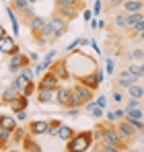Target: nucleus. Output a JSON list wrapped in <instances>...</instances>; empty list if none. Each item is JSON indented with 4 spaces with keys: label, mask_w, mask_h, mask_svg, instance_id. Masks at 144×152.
I'll return each instance as SVG.
<instances>
[{
    "label": "nucleus",
    "mask_w": 144,
    "mask_h": 152,
    "mask_svg": "<svg viewBox=\"0 0 144 152\" xmlns=\"http://www.w3.org/2000/svg\"><path fill=\"white\" fill-rule=\"evenodd\" d=\"M35 91H37V84H35V80H31V82H25V88H23V95H25V97H31Z\"/></svg>",
    "instance_id": "36"
},
{
    "label": "nucleus",
    "mask_w": 144,
    "mask_h": 152,
    "mask_svg": "<svg viewBox=\"0 0 144 152\" xmlns=\"http://www.w3.org/2000/svg\"><path fill=\"white\" fill-rule=\"evenodd\" d=\"M15 117H17L19 121H23L25 117H27V109H23V111H17V113H15Z\"/></svg>",
    "instance_id": "40"
},
{
    "label": "nucleus",
    "mask_w": 144,
    "mask_h": 152,
    "mask_svg": "<svg viewBox=\"0 0 144 152\" xmlns=\"http://www.w3.org/2000/svg\"><path fill=\"white\" fill-rule=\"evenodd\" d=\"M118 129H120L121 138H123L128 144H134V142H136V140L142 136V134H140L136 127L132 126V121H130L128 117H123V119H120V121H118Z\"/></svg>",
    "instance_id": "5"
},
{
    "label": "nucleus",
    "mask_w": 144,
    "mask_h": 152,
    "mask_svg": "<svg viewBox=\"0 0 144 152\" xmlns=\"http://www.w3.org/2000/svg\"><path fill=\"white\" fill-rule=\"evenodd\" d=\"M56 6H80V8H84V0H56Z\"/></svg>",
    "instance_id": "32"
},
{
    "label": "nucleus",
    "mask_w": 144,
    "mask_h": 152,
    "mask_svg": "<svg viewBox=\"0 0 144 152\" xmlns=\"http://www.w3.org/2000/svg\"><path fill=\"white\" fill-rule=\"evenodd\" d=\"M19 95H21V93H19V91H17L12 84H10V86H6V88L2 91V95H0V99H2V105H10V101H12V99H17Z\"/></svg>",
    "instance_id": "22"
},
{
    "label": "nucleus",
    "mask_w": 144,
    "mask_h": 152,
    "mask_svg": "<svg viewBox=\"0 0 144 152\" xmlns=\"http://www.w3.org/2000/svg\"><path fill=\"white\" fill-rule=\"evenodd\" d=\"M25 134H27V127H17V129L12 132V144H21Z\"/></svg>",
    "instance_id": "33"
},
{
    "label": "nucleus",
    "mask_w": 144,
    "mask_h": 152,
    "mask_svg": "<svg viewBox=\"0 0 144 152\" xmlns=\"http://www.w3.org/2000/svg\"><path fill=\"white\" fill-rule=\"evenodd\" d=\"M10 144H12V132L0 126V150H8Z\"/></svg>",
    "instance_id": "21"
},
{
    "label": "nucleus",
    "mask_w": 144,
    "mask_h": 152,
    "mask_svg": "<svg viewBox=\"0 0 144 152\" xmlns=\"http://www.w3.org/2000/svg\"><path fill=\"white\" fill-rule=\"evenodd\" d=\"M72 91H74V101H76V107H78V109H80V107H84L89 101H93V99H95V91H93L91 86L82 84L80 80H76V84L72 86Z\"/></svg>",
    "instance_id": "4"
},
{
    "label": "nucleus",
    "mask_w": 144,
    "mask_h": 152,
    "mask_svg": "<svg viewBox=\"0 0 144 152\" xmlns=\"http://www.w3.org/2000/svg\"><path fill=\"white\" fill-rule=\"evenodd\" d=\"M27 105H29V97H25L23 93H21L17 99H12V101H10V105H8V107H10V109L17 113V111H23V109H27Z\"/></svg>",
    "instance_id": "23"
},
{
    "label": "nucleus",
    "mask_w": 144,
    "mask_h": 152,
    "mask_svg": "<svg viewBox=\"0 0 144 152\" xmlns=\"http://www.w3.org/2000/svg\"><path fill=\"white\" fill-rule=\"evenodd\" d=\"M74 134H76V132H74L70 126H66V124H62V126H60V129H58V138H60L62 142L72 140V136H74Z\"/></svg>",
    "instance_id": "25"
},
{
    "label": "nucleus",
    "mask_w": 144,
    "mask_h": 152,
    "mask_svg": "<svg viewBox=\"0 0 144 152\" xmlns=\"http://www.w3.org/2000/svg\"><path fill=\"white\" fill-rule=\"evenodd\" d=\"M82 10H84V8H80V6H56V8H54V12H56V15L64 17V19H66V21H70V23L76 19V17H80V15H82Z\"/></svg>",
    "instance_id": "14"
},
{
    "label": "nucleus",
    "mask_w": 144,
    "mask_h": 152,
    "mask_svg": "<svg viewBox=\"0 0 144 152\" xmlns=\"http://www.w3.org/2000/svg\"><path fill=\"white\" fill-rule=\"evenodd\" d=\"M49 70L58 76L60 80H68V78L72 76L70 74V68H68V60H56V62H51Z\"/></svg>",
    "instance_id": "12"
},
{
    "label": "nucleus",
    "mask_w": 144,
    "mask_h": 152,
    "mask_svg": "<svg viewBox=\"0 0 144 152\" xmlns=\"http://www.w3.org/2000/svg\"><path fill=\"white\" fill-rule=\"evenodd\" d=\"M64 121L62 119H58V117H54V119H49V127H48V136H58V129L62 126Z\"/></svg>",
    "instance_id": "31"
},
{
    "label": "nucleus",
    "mask_w": 144,
    "mask_h": 152,
    "mask_svg": "<svg viewBox=\"0 0 144 152\" xmlns=\"http://www.w3.org/2000/svg\"><path fill=\"white\" fill-rule=\"evenodd\" d=\"M84 109H87V113H89L91 117H95V119H105V109H103L95 99L87 103V105H84Z\"/></svg>",
    "instance_id": "19"
},
{
    "label": "nucleus",
    "mask_w": 144,
    "mask_h": 152,
    "mask_svg": "<svg viewBox=\"0 0 144 152\" xmlns=\"http://www.w3.org/2000/svg\"><path fill=\"white\" fill-rule=\"evenodd\" d=\"M91 144H95V134H93V129L76 132V134L72 136V140L66 142L64 150L66 152H82V150H89Z\"/></svg>",
    "instance_id": "2"
},
{
    "label": "nucleus",
    "mask_w": 144,
    "mask_h": 152,
    "mask_svg": "<svg viewBox=\"0 0 144 152\" xmlns=\"http://www.w3.org/2000/svg\"><path fill=\"white\" fill-rule=\"evenodd\" d=\"M82 17H84V21H91V10H82Z\"/></svg>",
    "instance_id": "43"
},
{
    "label": "nucleus",
    "mask_w": 144,
    "mask_h": 152,
    "mask_svg": "<svg viewBox=\"0 0 144 152\" xmlns=\"http://www.w3.org/2000/svg\"><path fill=\"white\" fill-rule=\"evenodd\" d=\"M93 134H95V142L97 144H111V146H115L120 152H123V150L130 148V144L121 138L120 129H118V121L99 119L97 126L93 127Z\"/></svg>",
    "instance_id": "1"
},
{
    "label": "nucleus",
    "mask_w": 144,
    "mask_h": 152,
    "mask_svg": "<svg viewBox=\"0 0 144 152\" xmlns=\"http://www.w3.org/2000/svg\"><path fill=\"white\" fill-rule=\"evenodd\" d=\"M109 29L111 31H115V29H120V31H126L128 29V12H111V19H109Z\"/></svg>",
    "instance_id": "15"
},
{
    "label": "nucleus",
    "mask_w": 144,
    "mask_h": 152,
    "mask_svg": "<svg viewBox=\"0 0 144 152\" xmlns=\"http://www.w3.org/2000/svg\"><path fill=\"white\" fill-rule=\"evenodd\" d=\"M144 19V10H138V12H128V27L138 25Z\"/></svg>",
    "instance_id": "29"
},
{
    "label": "nucleus",
    "mask_w": 144,
    "mask_h": 152,
    "mask_svg": "<svg viewBox=\"0 0 144 152\" xmlns=\"http://www.w3.org/2000/svg\"><path fill=\"white\" fill-rule=\"evenodd\" d=\"M19 76H21V78H23L25 82H31V80H35V72H33V70H31V66H25L23 70H21V72H19Z\"/></svg>",
    "instance_id": "34"
},
{
    "label": "nucleus",
    "mask_w": 144,
    "mask_h": 152,
    "mask_svg": "<svg viewBox=\"0 0 144 152\" xmlns=\"http://www.w3.org/2000/svg\"><path fill=\"white\" fill-rule=\"evenodd\" d=\"M136 82H140V78L138 76H134L128 68H123L121 72H118V74L113 76V88H130L132 84H136Z\"/></svg>",
    "instance_id": "9"
},
{
    "label": "nucleus",
    "mask_w": 144,
    "mask_h": 152,
    "mask_svg": "<svg viewBox=\"0 0 144 152\" xmlns=\"http://www.w3.org/2000/svg\"><path fill=\"white\" fill-rule=\"evenodd\" d=\"M126 117V107L123 109H113V111H107L105 113V119H109V121H120V119H123Z\"/></svg>",
    "instance_id": "27"
},
{
    "label": "nucleus",
    "mask_w": 144,
    "mask_h": 152,
    "mask_svg": "<svg viewBox=\"0 0 144 152\" xmlns=\"http://www.w3.org/2000/svg\"><path fill=\"white\" fill-rule=\"evenodd\" d=\"M46 25H48V19L37 17V15H35V17L27 23L29 31H31V39H33L37 45H41V39H43V29H46Z\"/></svg>",
    "instance_id": "6"
},
{
    "label": "nucleus",
    "mask_w": 144,
    "mask_h": 152,
    "mask_svg": "<svg viewBox=\"0 0 144 152\" xmlns=\"http://www.w3.org/2000/svg\"><path fill=\"white\" fill-rule=\"evenodd\" d=\"M56 103H58L62 109H66V111L72 109V107H76L72 86H60V88H58V93H56Z\"/></svg>",
    "instance_id": "8"
},
{
    "label": "nucleus",
    "mask_w": 144,
    "mask_h": 152,
    "mask_svg": "<svg viewBox=\"0 0 144 152\" xmlns=\"http://www.w3.org/2000/svg\"><path fill=\"white\" fill-rule=\"evenodd\" d=\"M111 101L115 103V105H120L123 101V93H121V88H115L113 93H111Z\"/></svg>",
    "instance_id": "37"
},
{
    "label": "nucleus",
    "mask_w": 144,
    "mask_h": 152,
    "mask_svg": "<svg viewBox=\"0 0 144 152\" xmlns=\"http://www.w3.org/2000/svg\"><path fill=\"white\" fill-rule=\"evenodd\" d=\"M29 2H31V4H35V2H37V0H29Z\"/></svg>",
    "instance_id": "45"
},
{
    "label": "nucleus",
    "mask_w": 144,
    "mask_h": 152,
    "mask_svg": "<svg viewBox=\"0 0 144 152\" xmlns=\"http://www.w3.org/2000/svg\"><path fill=\"white\" fill-rule=\"evenodd\" d=\"M31 56L29 53H15V56H10V60H8V72L10 74H19L21 70H23L25 66H31Z\"/></svg>",
    "instance_id": "10"
},
{
    "label": "nucleus",
    "mask_w": 144,
    "mask_h": 152,
    "mask_svg": "<svg viewBox=\"0 0 144 152\" xmlns=\"http://www.w3.org/2000/svg\"><path fill=\"white\" fill-rule=\"evenodd\" d=\"M48 127H49V121L46 119H33L27 124V132H31L33 136H48Z\"/></svg>",
    "instance_id": "17"
},
{
    "label": "nucleus",
    "mask_w": 144,
    "mask_h": 152,
    "mask_svg": "<svg viewBox=\"0 0 144 152\" xmlns=\"http://www.w3.org/2000/svg\"><path fill=\"white\" fill-rule=\"evenodd\" d=\"M126 117H134V119H142L144 111L140 107H134V109H126Z\"/></svg>",
    "instance_id": "35"
},
{
    "label": "nucleus",
    "mask_w": 144,
    "mask_h": 152,
    "mask_svg": "<svg viewBox=\"0 0 144 152\" xmlns=\"http://www.w3.org/2000/svg\"><path fill=\"white\" fill-rule=\"evenodd\" d=\"M37 86H43V88H60V86H62V80L48 68V70L43 72V76L37 80Z\"/></svg>",
    "instance_id": "13"
},
{
    "label": "nucleus",
    "mask_w": 144,
    "mask_h": 152,
    "mask_svg": "<svg viewBox=\"0 0 144 152\" xmlns=\"http://www.w3.org/2000/svg\"><path fill=\"white\" fill-rule=\"evenodd\" d=\"M15 12H19V21L27 25L33 17H35V12H33V4L29 2V0H10V4H8Z\"/></svg>",
    "instance_id": "3"
},
{
    "label": "nucleus",
    "mask_w": 144,
    "mask_h": 152,
    "mask_svg": "<svg viewBox=\"0 0 144 152\" xmlns=\"http://www.w3.org/2000/svg\"><path fill=\"white\" fill-rule=\"evenodd\" d=\"M37 136H33L31 132H27L23 138V142H21V148L25 152H41V146L37 144V140H35Z\"/></svg>",
    "instance_id": "18"
},
{
    "label": "nucleus",
    "mask_w": 144,
    "mask_h": 152,
    "mask_svg": "<svg viewBox=\"0 0 144 152\" xmlns=\"http://www.w3.org/2000/svg\"><path fill=\"white\" fill-rule=\"evenodd\" d=\"M128 95L134 97V99H140V101H142V99H144V84H140V82L132 84V86L128 88Z\"/></svg>",
    "instance_id": "26"
},
{
    "label": "nucleus",
    "mask_w": 144,
    "mask_h": 152,
    "mask_svg": "<svg viewBox=\"0 0 144 152\" xmlns=\"http://www.w3.org/2000/svg\"><path fill=\"white\" fill-rule=\"evenodd\" d=\"M128 119H130V121H132V126H134L144 136V121H142V119H134V117H128Z\"/></svg>",
    "instance_id": "38"
},
{
    "label": "nucleus",
    "mask_w": 144,
    "mask_h": 152,
    "mask_svg": "<svg viewBox=\"0 0 144 152\" xmlns=\"http://www.w3.org/2000/svg\"><path fill=\"white\" fill-rule=\"evenodd\" d=\"M95 101L99 103V105H101V107H103V109H105V105H107V99H105V97H103V95H101V97H95Z\"/></svg>",
    "instance_id": "42"
},
{
    "label": "nucleus",
    "mask_w": 144,
    "mask_h": 152,
    "mask_svg": "<svg viewBox=\"0 0 144 152\" xmlns=\"http://www.w3.org/2000/svg\"><path fill=\"white\" fill-rule=\"evenodd\" d=\"M121 10H123V12H138V10H144V0H123Z\"/></svg>",
    "instance_id": "20"
},
{
    "label": "nucleus",
    "mask_w": 144,
    "mask_h": 152,
    "mask_svg": "<svg viewBox=\"0 0 144 152\" xmlns=\"http://www.w3.org/2000/svg\"><path fill=\"white\" fill-rule=\"evenodd\" d=\"M56 93H58V88H43V86H37V91H35V101L41 103V105H48V103L56 101Z\"/></svg>",
    "instance_id": "16"
},
{
    "label": "nucleus",
    "mask_w": 144,
    "mask_h": 152,
    "mask_svg": "<svg viewBox=\"0 0 144 152\" xmlns=\"http://www.w3.org/2000/svg\"><path fill=\"white\" fill-rule=\"evenodd\" d=\"M113 70H115V62H113V60H109V62H107V72H109V74H113Z\"/></svg>",
    "instance_id": "41"
},
{
    "label": "nucleus",
    "mask_w": 144,
    "mask_h": 152,
    "mask_svg": "<svg viewBox=\"0 0 144 152\" xmlns=\"http://www.w3.org/2000/svg\"><path fill=\"white\" fill-rule=\"evenodd\" d=\"M126 68H128V70H130V72H132L134 76H138L140 80L144 78V68H142V64H136V62H130V64H128Z\"/></svg>",
    "instance_id": "30"
},
{
    "label": "nucleus",
    "mask_w": 144,
    "mask_h": 152,
    "mask_svg": "<svg viewBox=\"0 0 144 152\" xmlns=\"http://www.w3.org/2000/svg\"><path fill=\"white\" fill-rule=\"evenodd\" d=\"M19 51L21 50H19V45H17L15 37H10L8 33L0 39V53H2V56H8V58H10V56H15V53H19Z\"/></svg>",
    "instance_id": "11"
},
{
    "label": "nucleus",
    "mask_w": 144,
    "mask_h": 152,
    "mask_svg": "<svg viewBox=\"0 0 144 152\" xmlns=\"http://www.w3.org/2000/svg\"><path fill=\"white\" fill-rule=\"evenodd\" d=\"M4 35H6V29H4V25H2V23H0V39H2V37H4Z\"/></svg>",
    "instance_id": "44"
},
{
    "label": "nucleus",
    "mask_w": 144,
    "mask_h": 152,
    "mask_svg": "<svg viewBox=\"0 0 144 152\" xmlns=\"http://www.w3.org/2000/svg\"><path fill=\"white\" fill-rule=\"evenodd\" d=\"M121 4H123V0H105V2H103V10L111 15V12H115L118 8H121Z\"/></svg>",
    "instance_id": "28"
},
{
    "label": "nucleus",
    "mask_w": 144,
    "mask_h": 152,
    "mask_svg": "<svg viewBox=\"0 0 144 152\" xmlns=\"http://www.w3.org/2000/svg\"><path fill=\"white\" fill-rule=\"evenodd\" d=\"M0 126L6 127V129H10V132H15L19 124H17V117H12V115H6V113H2L0 115Z\"/></svg>",
    "instance_id": "24"
},
{
    "label": "nucleus",
    "mask_w": 144,
    "mask_h": 152,
    "mask_svg": "<svg viewBox=\"0 0 144 152\" xmlns=\"http://www.w3.org/2000/svg\"><path fill=\"white\" fill-rule=\"evenodd\" d=\"M48 25L51 27V31H54L56 39H60L62 35H66V33L70 31V21H66L64 17H60V15H56V12L48 19Z\"/></svg>",
    "instance_id": "7"
},
{
    "label": "nucleus",
    "mask_w": 144,
    "mask_h": 152,
    "mask_svg": "<svg viewBox=\"0 0 144 152\" xmlns=\"http://www.w3.org/2000/svg\"><path fill=\"white\" fill-rule=\"evenodd\" d=\"M101 10H103V2H101V0H97L95 6H93V15H101Z\"/></svg>",
    "instance_id": "39"
},
{
    "label": "nucleus",
    "mask_w": 144,
    "mask_h": 152,
    "mask_svg": "<svg viewBox=\"0 0 144 152\" xmlns=\"http://www.w3.org/2000/svg\"><path fill=\"white\" fill-rule=\"evenodd\" d=\"M0 105H2V99H0Z\"/></svg>",
    "instance_id": "46"
}]
</instances>
